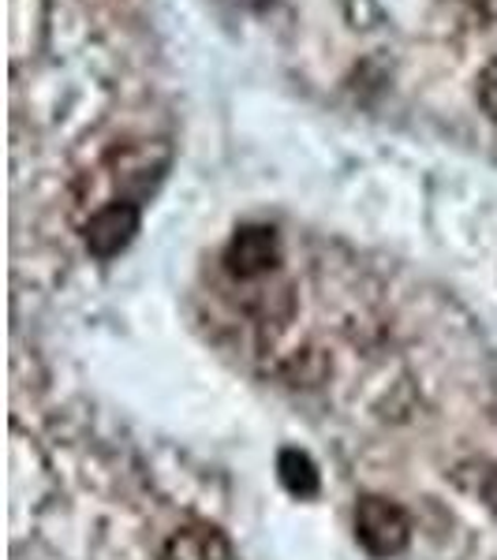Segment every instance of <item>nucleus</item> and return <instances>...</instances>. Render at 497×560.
Segmentation results:
<instances>
[{
    "label": "nucleus",
    "instance_id": "obj_1",
    "mask_svg": "<svg viewBox=\"0 0 497 560\" xmlns=\"http://www.w3.org/2000/svg\"><path fill=\"white\" fill-rule=\"evenodd\" d=\"M356 538L370 557L390 560L401 557L412 541V520L390 497L367 493L356 504Z\"/></svg>",
    "mask_w": 497,
    "mask_h": 560
},
{
    "label": "nucleus",
    "instance_id": "obj_2",
    "mask_svg": "<svg viewBox=\"0 0 497 560\" xmlns=\"http://www.w3.org/2000/svg\"><path fill=\"white\" fill-rule=\"evenodd\" d=\"M224 273L232 280H262L281 266V236L269 224H243L232 232L229 247H224Z\"/></svg>",
    "mask_w": 497,
    "mask_h": 560
},
{
    "label": "nucleus",
    "instance_id": "obj_3",
    "mask_svg": "<svg viewBox=\"0 0 497 560\" xmlns=\"http://www.w3.org/2000/svg\"><path fill=\"white\" fill-rule=\"evenodd\" d=\"M139 224L142 206L128 202V198H116V202L102 206L97 213H90V221L83 224V243L94 258L108 261L131 247V240L139 236Z\"/></svg>",
    "mask_w": 497,
    "mask_h": 560
},
{
    "label": "nucleus",
    "instance_id": "obj_4",
    "mask_svg": "<svg viewBox=\"0 0 497 560\" xmlns=\"http://www.w3.org/2000/svg\"><path fill=\"white\" fill-rule=\"evenodd\" d=\"M108 165H113V179H116V187L124 191V198H128V202H139V198H142V195H150L153 187H158V179L165 176V168H169V150L153 158V147H147V142H139V147L116 150L113 158H108ZM139 206H142V202H139Z\"/></svg>",
    "mask_w": 497,
    "mask_h": 560
},
{
    "label": "nucleus",
    "instance_id": "obj_5",
    "mask_svg": "<svg viewBox=\"0 0 497 560\" xmlns=\"http://www.w3.org/2000/svg\"><path fill=\"white\" fill-rule=\"evenodd\" d=\"M161 560H232V541L213 523H184L169 535Z\"/></svg>",
    "mask_w": 497,
    "mask_h": 560
},
{
    "label": "nucleus",
    "instance_id": "obj_6",
    "mask_svg": "<svg viewBox=\"0 0 497 560\" xmlns=\"http://www.w3.org/2000/svg\"><path fill=\"white\" fill-rule=\"evenodd\" d=\"M277 478H281L285 490L292 497H300V501H311L322 486L314 459L307 453H300V448H285V453L277 456Z\"/></svg>",
    "mask_w": 497,
    "mask_h": 560
},
{
    "label": "nucleus",
    "instance_id": "obj_7",
    "mask_svg": "<svg viewBox=\"0 0 497 560\" xmlns=\"http://www.w3.org/2000/svg\"><path fill=\"white\" fill-rule=\"evenodd\" d=\"M464 490H472L486 509L497 512V464H475L472 482H460Z\"/></svg>",
    "mask_w": 497,
    "mask_h": 560
},
{
    "label": "nucleus",
    "instance_id": "obj_8",
    "mask_svg": "<svg viewBox=\"0 0 497 560\" xmlns=\"http://www.w3.org/2000/svg\"><path fill=\"white\" fill-rule=\"evenodd\" d=\"M475 102L486 113V120L497 124V60H490L475 79Z\"/></svg>",
    "mask_w": 497,
    "mask_h": 560
},
{
    "label": "nucleus",
    "instance_id": "obj_9",
    "mask_svg": "<svg viewBox=\"0 0 497 560\" xmlns=\"http://www.w3.org/2000/svg\"><path fill=\"white\" fill-rule=\"evenodd\" d=\"M247 4H251V8H269L274 0H247Z\"/></svg>",
    "mask_w": 497,
    "mask_h": 560
}]
</instances>
